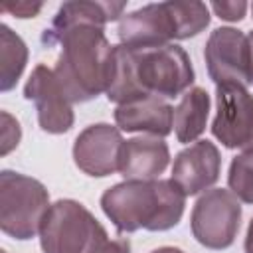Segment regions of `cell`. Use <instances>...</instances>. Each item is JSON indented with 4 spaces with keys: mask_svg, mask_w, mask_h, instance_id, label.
<instances>
[{
    "mask_svg": "<svg viewBox=\"0 0 253 253\" xmlns=\"http://www.w3.org/2000/svg\"><path fill=\"white\" fill-rule=\"evenodd\" d=\"M126 2H65L43 30L45 47L61 45L55 77L73 103H87L107 93L115 67V45L105 36V24L121 20Z\"/></svg>",
    "mask_w": 253,
    "mask_h": 253,
    "instance_id": "cell-1",
    "label": "cell"
},
{
    "mask_svg": "<svg viewBox=\"0 0 253 253\" xmlns=\"http://www.w3.org/2000/svg\"><path fill=\"white\" fill-rule=\"evenodd\" d=\"M194 83L192 59L178 43L156 47L115 45V67L107 99L125 105L142 97L176 99Z\"/></svg>",
    "mask_w": 253,
    "mask_h": 253,
    "instance_id": "cell-2",
    "label": "cell"
},
{
    "mask_svg": "<svg viewBox=\"0 0 253 253\" xmlns=\"http://www.w3.org/2000/svg\"><path fill=\"white\" fill-rule=\"evenodd\" d=\"M184 190L170 180H123L101 196V210L119 233L168 231L186 208Z\"/></svg>",
    "mask_w": 253,
    "mask_h": 253,
    "instance_id": "cell-3",
    "label": "cell"
},
{
    "mask_svg": "<svg viewBox=\"0 0 253 253\" xmlns=\"http://www.w3.org/2000/svg\"><path fill=\"white\" fill-rule=\"evenodd\" d=\"M210 20V6L204 2H156L125 14L117 34L126 47H156L198 36Z\"/></svg>",
    "mask_w": 253,
    "mask_h": 253,
    "instance_id": "cell-4",
    "label": "cell"
},
{
    "mask_svg": "<svg viewBox=\"0 0 253 253\" xmlns=\"http://www.w3.org/2000/svg\"><path fill=\"white\" fill-rule=\"evenodd\" d=\"M38 235L43 253H93L109 241L99 219L69 198L49 206Z\"/></svg>",
    "mask_w": 253,
    "mask_h": 253,
    "instance_id": "cell-5",
    "label": "cell"
},
{
    "mask_svg": "<svg viewBox=\"0 0 253 253\" xmlns=\"http://www.w3.org/2000/svg\"><path fill=\"white\" fill-rule=\"evenodd\" d=\"M49 206V194L40 180L14 170L0 172L2 233L20 241L36 237Z\"/></svg>",
    "mask_w": 253,
    "mask_h": 253,
    "instance_id": "cell-6",
    "label": "cell"
},
{
    "mask_svg": "<svg viewBox=\"0 0 253 253\" xmlns=\"http://www.w3.org/2000/svg\"><path fill=\"white\" fill-rule=\"evenodd\" d=\"M241 225V204L229 192L211 188L194 204L190 227L196 241L208 249H227L233 245Z\"/></svg>",
    "mask_w": 253,
    "mask_h": 253,
    "instance_id": "cell-7",
    "label": "cell"
},
{
    "mask_svg": "<svg viewBox=\"0 0 253 253\" xmlns=\"http://www.w3.org/2000/svg\"><path fill=\"white\" fill-rule=\"evenodd\" d=\"M204 59L210 79L215 87L237 85L249 87L253 83V49L249 36L237 28H215L204 49Z\"/></svg>",
    "mask_w": 253,
    "mask_h": 253,
    "instance_id": "cell-8",
    "label": "cell"
},
{
    "mask_svg": "<svg viewBox=\"0 0 253 253\" xmlns=\"http://www.w3.org/2000/svg\"><path fill=\"white\" fill-rule=\"evenodd\" d=\"M211 134L229 150L253 152V95L245 87H215Z\"/></svg>",
    "mask_w": 253,
    "mask_h": 253,
    "instance_id": "cell-9",
    "label": "cell"
},
{
    "mask_svg": "<svg viewBox=\"0 0 253 253\" xmlns=\"http://www.w3.org/2000/svg\"><path fill=\"white\" fill-rule=\"evenodd\" d=\"M24 97L34 103L40 128L43 132L63 134L71 130L75 123L73 107L65 91L61 89L53 69L38 63L24 85Z\"/></svg>",
    "mask_w": 253,
    "mask_h": 253,
    "instance_id": "cell-10",
    "label": "cell"
},
{
    "mask_svg": "<svg viewBox=\"0 0 253 253\" xmlns=\"http://www.w3.org/2000/svg\"><path fill=\"white\" fill-rule=\"evenodd\" d=\"M123 134L109 123H95L85 126L73 142L75 166L93 178H105L119 172Z\"/></svg>",
    "mask_w": 253,
    "mask_h": 253,
    "instance_id": "cell-11",
    "label": "cell"
},
{
    "mask_svg": "<svg viewBox=\"0 0 253 253\" xmlns=\"http://www.w3.org/2000/svg\"><path fill=\"white\" fill-rule=\"evenodd\" d=\"M221 154L217 146L204 138L180 150L172 164V180L184 190L186 196H198L211 190L219 180Z\"/></svg>",
    "mask_w": 253,
    "mask_h": 253,
    "instance_id": "cell-12",
    "label": "cell"
},
{
    "mask_svg": "<svg viewBox=\"0 0 253 253\" xmlns=\"http://www.w3.org/2000/svg\"><path fill=\"white\" fill-rule=\"evenodd\" d=\"M115 123L121 132H142L164 138L174 128V107L160 97H142L117 105Z\"/></svg>",
    "mask_w": 253,
    "mask_h": 253,
    "instance_id": "cell-13",
    "label": "cell"
},
{
    "mask_svg": "<svg viewBox=\"0 0 253 253\" xmlns=\"http://www.w3.org/2000/svg\"><path fill=\"white\" fill-rule=\"evenodd\" d=\"M170 164V148L164 138L134 136L125 140L119 174L125 180H158Z\"/></svg>",
    "mask_w": 253,
    "mask_h": 253,
    "instance_id": "cell-14",
    "label": "cell"
},
{
    "mask_svg": "<svg viewBox=\"0 0 253 253\" xmlns=\"http://www.w3.org/2000/svg\"><path fill=\"white\" fill-rule=\"evenodd\" d=\"M210 95L204 87L188 89L174 109V132L178 142H196L208 126Z\"/></svg>",
    "mask_w": 253,
    "mask_h": 253,
    "instance_id": "cell-15",
    "label": "cell"
},
{
    "mask_svg": "<svg viewBox=\"0 0 253 253\" xmlns=\"http://www.w3.org/2000/svg\"><path fill=\"white\" fill-rule=\"evenodd\" d=\"M26 42L6 24L0 26V91L6 93L16 87L28 63Z\"/></svg>",
    "mask_w": 253,
    "mask_h": 253,
    "instance_id": "cell-16",
    "label": "cell"
},
{
    "mask_svg": "<svg viewBox=\"0 0 253 253\" xmlns=\"http://www.w3.org/2000/svg\"><path fill=\"white\" fill-rule=\"evenodd\" d=\"M227 188L239 202L253 204V152H239L231 158Z\"/></svg>",
    "mask_w": 253,
    "mask_h": 253,
    "instance_id": "cell-17",
    "label": "cell"
},
{
    "mask_svg": "<svg viewBox=\"0 0 253 253\" xmlns=\"http://www.w3.org/2000/svg\"><path fill=\"white\" fill-rule=\"evenodd\" d=\"M0 117H2V150H0V154L6 156L10 150H14L20 144L22 128H20V123L8 111H2Z\"/></svg>",
    "mask_w": 253,
    "mask_h": 253,
    "instance_id": "cell-18",
    "label": "cell"
},
{
    "mask_svg": "<svg viewBox=\"0 0 253 253\" xmlns=\"http://www.w3.org/2000/svg\"><path fill=\"white\" fill-rule=\"evenodd\" d=\"M210 8L215 12V16L219 20H225V22H241L247 14V8L249 4L243 2V0H229V2H211Z\"/></svg>",
    "mask_w": 253,
    "mask_h": 253,
    "instance_id": "cell-19",
    "label": "cell"
},
{
    "mask_svg": "<svg viewBox=\"0 0 253 253\" xmlns=\"http://www.w3.org/2000/svg\"><path fill=\"white\" fill-rule=\"evenodd\" d=\"M42 8H43L42 2H28V0L4 2V4L0 6L2 12H8V14H12L14 18H36Z\"/></svg>",
    "mask_w": 253,
    "mask_h": 253,
    "instance_id": "cell-20",
    "label": "cell"
},
{
    "mask_svg": "<svg viewBox=\"0 0 253 253\" xmlns=\"http://www.w3.org/2000/svg\"><path fill=\"white\" fill-rule=\"evenodd\" d=\"M93 253H130V243H128V239H123V237L109 239L107 243H103Z\"/></svg>",
    "mask_w": 253,
    "mask_h": 253,
    "instance_id": "cell-21",
    "label": "cell"
},
{
    "mask_svg": "<svg viewBox=\"0 0 253 253\" xmlns=\"http://www.w3.org/2000/svg\"><path fill=\"white\" fill-rule=\"evenodd\" d=\"M243 249L245 253H253V217L247 225V233H245V241H243Z\"/></svg>",
    "mask_w": 253,
    "mask_h": 253,
    "instance_id": "cell-22",
    "label": "cell"
},
{
    "mask_svg": "<svg viewBox=\"0 0 253 253\" xmlns=\"http://www.w3.org/2000/svg\"><path fill=\"white\" fill-rule=\"evenodd\" d=\"M150 253H186V251H182L180 247H172V245H164V247H158V249H154V251H150Z\"/></svg>",
    "mask_w": 253,
    "mask_h": 253,
    "instance_id": "cell-23",
    "label": "cell"
},
{
    "mask_svg": "<svg viewBox=\"0 0 253 253\" xmlns=\"http://www.w3.org/2000/svg\"><path fill=\"white\" fill-rule=\"evenodd\" d=\"M247 36H249V42H251V49H253V30H251Z\"/></svg>",
    "mask_w": 253,
    "mask_h": 253,
    "instance_id": "cell-24",
    "label": "cell"
},
{
    "mask_svg": "<svg viewBox=\"0 0 253 253\" xmlns=\"http://www.w3.org/2000/svg\"><path fill=\"white\" fill-rule=\"evenodd\" d=\"M249 8H251V16H253V4H251V6H249Z\"/></svg>",
    "mask_w": 253,
    "mask_h": 253,
    "instance_id": "cell-25",
    "label": "cell"
},
{
    "mask_svg": "<svg viewBox=\"0 0 253 253\" xmlns=\"http://www.w3.org/2000/svg\"><path fill=\"white\" fill-rule=\"evenodd\" d=\"M2 253H6V251H2Z\"/></svg>",
    "mask_w": 253,
    "mask_h": 253,
    "instance_id": "cell-26",
    "label": "cell"
}]
</instances>
